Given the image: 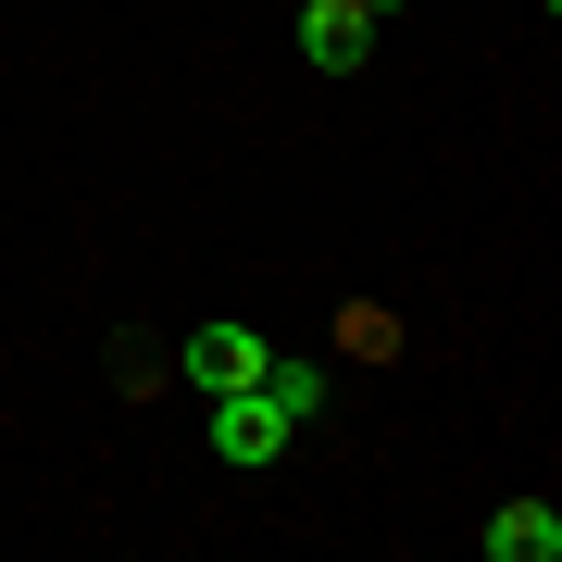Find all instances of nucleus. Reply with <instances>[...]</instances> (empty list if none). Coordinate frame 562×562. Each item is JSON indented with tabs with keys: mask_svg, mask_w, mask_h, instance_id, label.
I'll use <instances>...</instances> for the list:
<instances>
[{
	"mask_svg": "<svg viewBox=\"0 0 562 562\" xmlns=\"http://www.w3.org/2000/svg\"><path fill=\"white\" fill-rule=\"evenodd\" d=\"M262 325H188V350H176V375L201 387V401H225V387H262Z\"/></svg>",
	"mask_w": 562,
	"mask_h": 562,
	"instance_id": "nucleus-1",
	"label": "nucleus"
},
{
	"mask_svg": "<svg viewBox=\"0 0 562 562\" xmlns=\"http://www.w3.org/2000/svg\"><path fill=\"white\" fill-rule=\"evenodd\" d=\"M362 50H375V13L362 0H301V63L313 76H362Z\"/></svg>",
	"mask_w": 562,
	"mask_h": 562,
	"instance_id": "nucleus-2",
	"label": "nucleus"
},
{
	"mask_svg": "<svg viewBox=\"0 0 562 562\" xmlns=\"http://www.w3.org/2000/svg\"><path fill=\"white\" fill-rule=\"evenodd\" d=\"M288 438H301V425L262 401V387H225V401H213V450H225V462H276Z\"/></svg>",
	"mask_w": 562,
	"mask_h": 562,
	"instance_id": "nucleus-3",
	"label": "nucleus"
},
{
	"mask_svg": "<svg viewBox=\"0 0 562 562\" xmlns=\"http://www.w3.org/2000/svg\"><path fill=\"white\" fill-rule=\"evenodd\" d=\"M487 562H562V513L550 501H501L487 513Z\"/></svg>",
	"mask_w": 562,
	"mask_h": 562,
	"instance_id": "nucleus-4",
	"label": "nucleus"
},
{
	"mask_svg": "<svg viewBox=\"0 0 562 562\" xmlns=\"http://www.w3.org/2000/svg\"><path fill=\"white\" fill-rule=\"evenodd\" d=\"M262 401H276L288 425H313V413H325V362H288V350H276V362H262Z\"/></svg>",
	"mask_w": 562,
	"mask_h": 562,
	"instance_id": "nucleus-5",
	"label": "nucleus"
},
{
	"mask_svg": "<svg viewBox=\"0 0 562 562\" xmlns=\"http://www.w3.org/2000/svg\"><path fill=\"white\" fill-rule=\"evenodd\" d=\"M362 13H375V25H387V13H401V0H362Z\"/></svg>",
	"mask_w": 562,
	"mask_h": 562,
	"instance_id": "nucleus-6",
	"label": "nucleus"
}]
</instances>
